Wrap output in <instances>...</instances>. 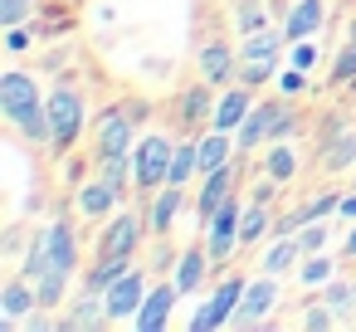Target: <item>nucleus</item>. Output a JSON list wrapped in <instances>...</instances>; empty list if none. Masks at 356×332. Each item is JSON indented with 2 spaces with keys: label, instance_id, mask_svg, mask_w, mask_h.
Masks as SVG:
<instances>
[{
  "label": "nucleus",
  "instance_id": "79ce46f5",
  "mask_svg": "<svg viewBox=\"0 0 356 332\" xmlns=\"http://www.w3.org/2000/svg\"><path fill=\"white\" fill-rule=\"evenodd\" d=\"M346 259H356V230H346Z\"/></svg>",
  "mask_w": 356,
  "mask_h": 332
},
{
  "label": "nucleus",
  "instance_id": "dca6fc26",
  "mask_svg": "<svg viewBox=\"0 0 356 332\" xmlns=\"http://www.w3.org/2000/svg\"><path fill=\"white\" fill-rule=\"evenodd\" d=\"M249 108H254V88L234 84V88H225V93H220V103H215V118H210V127H220V132H239V122L249 118Z\"/></svg>",
  "mask_w": 356,
  "mask_h": 332
},
{
  "label": "nucleus",
  "instance_id": "423d86ee",
  "mask_svg": "<svg viewBox=\"0 0 356 332\" xmlns=\"http://www.w3.org/2000/svg\"><path fill=\"white\" fill-rule=\"evenodd\" d=\"M44 98H40V84L25 74V69H10L6 79H0V118H6L10 127L30 113V108H40Z\"/></svg>",
  "mask_w": 356,
  "mask_h": 332
},
{
  "label": "nucleus",
  "instance_id": "412c9836",
  "mask_svg": "<svg viewBox=\"0 0 356 332\" xmlns=\"http://www.w3.org/2000/svg\"><path fill=\"white\" fill-rule=\"evenodd\" d=\"M268 118H273V98L249 108V118H244V122H239V132H234V147H239V157H244V152H254L259 142H268Z\"/></svg>",
  "mask_w": 356,
  "mask_h": 332
},
{
  "label": "nucleus",
  "instance_id": "473e14b6",
  "mask_svg": "<svg viewBox=\"0 0 356 332\" xmlns=\"http://www.w3.org/2000/svg\"><path fill=\"white\" fill-rule=\"evenodd\" d=\"M322 303H332V313L341 317V313L356 303V283H346V278H332V283L322 288Z\"/></svg>",
  "mask_w": 356,
  "mask_h": 332
},
{
  "label": "nucleus",
  "instance_id": "6e6552de",
  "mask_svg": "<svg viewBox=\"0 0 356 332\" xmlns=\"http://www.w3.org/2000/svg\"><path fill=\"white\" fill-rule=\"evenodd\" d=\"M176 298H181V288H176V278H161L156 288H147V298H142V308H137V332H161L166 322H171V308H176Z\"/></svg>",
  "mask_w": 356,
  "mask_h": 332
},
{
  "label": "nucleus",
  "instance_id": "f257e3e1",
  "mask_svg": "<svg viewBox=\"0 0 356 332\" xmlns=\"http://www.w3.org/2000/svg\"><path fill=\"white\" fill-rule=\"evenodd\" d=\"M74 269H79L74 225H69V220H54V225L30 244V259H25V278L35 283L40 308H59V303H64V288H69Z\"/></svg>",
  "mask_w": 356,
  "mask_h": 332
},
{
  "label": "nucleus",
  "instance_id": "a878e982",
  "mask_svg": "<svg viewBox=\"0 0 356 332\" xmlns=\"http://www.w3.org/2000/svg\"><path fill=\"white\" fill-rule=\"evenodd\" d=\"M268 230H273V220H268V205L249 200V205H244V220H239V239H244V244H259Z\"/></svg>",
  "mask_w": 356,
  "mask_h": 332
},
{
  "label": "nucleus",
  "instance_id": "c756f323",
  "mask_svg": "<svg viewBox=\"0 0 356 332\" xmlns=\"http://www.w3.org/2000/svg\"><path fill=\"white\" fill-rule=\"evenodd\" d=\"M264 0H239L234 6V35H254V30H264Z\"/></svg>",
  "mask_w": 356,
  "mask_h": 332
},
{
  "label": "nucleus",
  "instance_id": "a19ab883",
  "mask_svg": "<svg viewBox=\"0 0 356 332\" xmlns=\"http://www.w3.org/2000/svg\"><path fill=\"white\" fill-rule=\"evenodd\" d=\"M337 215H341V220H356V196H341V205H337Z\"/></svg>",
  "mask_w": 356,
  "mask_h": 332
},
{
  "label": "nucleus",
  "instance_id": "4468645a",
  "mask_svg": "<svg viewBox=\"0 0 356 332\" xmlns=\"http://www.w3.org/2000/svg\"><path fill=\"white\" fill-rule=\"evenodd\" d=\"M322 20H327V0H293V10L283 15V35H288V45H298V40H317Z\"/></svg>",
  "mask_w": 356,
  "mask_h": 332
},
{
  "label": "nucleus",
  "instance_id": "0eeeda50",
  "mask_svg": "<svg viewBox=\"0 0 356 332\" xmlns=\"http://www.w3.org/2000/svg\"><path fill=\"white\" fill-rule=\"evenodd\" d=\"M234 181H239V157H234L229 166H220V171L200 176V196H195V220H200V225H210V220H215V210L234 196Z\"/></svg>",
  "mask_w": 356,
  "mask_h": 332
},
{
  "label": "nucleus",
  "instance_id": "72a5a7b5",
  "mask_svg": "<svg viewBox=\"0 0 356 332\" xmlns=\"http://www.w3.org/2000/svg\"><path fill=\"white\" fill-rule=\"evenodd\" d=\"M337 322H341V317L332 313V303H312V308L302 313V327H307V332H327V327H337Z\"/></svg>",
  "mask_w": 356,
  "mask_h": 332
},
{
  "label": "nucleus",
  "instance_id": "2f4dec72",
  "mask_svg": "<svg viewBox=\"0 0 356 332\" xmlns=\"http://www.w3.org/2000/svg\"><path fill=\"white\" fill-rule=\"evenodd\" d=\"M332 269H337L332 259H322V254H307V259H302V269H298V278H302L307 288H312V283H317V288H327V283H332Z\"/></svg>",
  "mask_w": 356,
  "mask_h": 332
},
{
  "label": "nucleus",
  "instance_id": "5701e85b",
  "mask_svg": "<svg viewBox=\"0 0 356 332\" xmlns=\"http://www.w3.org/2000/svg\"><path fill=\"white\" fill-rule=\"evenodd\" d=\"M322 166H327V171L356 166V132H351V127H332V137H327V147H322Z\"/></svg>",
  "mask_w": 356,
  "mask_h": 332
},
{
  "label": "nucleus",
  "instance_id": "e433bc0d",
  "mask_svg": "<svg viewBox=\"0 0 356 332\" xmlns=\"http://www.w3.org/2000/svg\"><path fill=\"white\" fill-rule=\"evenodd\" d=\"M302 88H307V69H298V64H293V69H283V74H278V93H288V98H293V93H302Z\"/></svg>",
  "mask_w": 356,
  "mask_h": 332
},
{
  "label": "nucleus",
  "instance_id": "f8f14e48",
  "mask_svg": "<svg viewBox=\"0 0 356 332\" xmlns=\"http://www.w3.org/2000/svg\"><path fill=\"white\" fill-rule=\"evenodd\" d=\"M195 69H200V79H205V84H215V88H229V79L239 74V59H234V49H229V45L210 40V45H200V54H195Z\"/></svg>",
  "mask_w": 356,
  "mask_h": 332
},
{
  "label": "nucleus",
  "instance_id": "4c0bfd02",
  "mask_svg": "<svg viewBox=\"0 0 356 332\" xmlns=\"http://www.w3.org/2000/svg\"><path fill=\"white\" fill-rule=\"evenodd\" d=\"M293 49V64L298 69H312L317 64V40H298V45H288Z\"/></svg>",
  "mask_w": 356,
  "mask_h": 332
},
{
  "label": "nucleus",
  "instance_id": "37998d69",
  "mask_svg": "<svg viewBox=\"0 0 356 332\" xmlns=\"http://www.w3.org/2000/svg\"><path fill=\"white\" fill-rule=\"evenodd\" d=\"M346 40H356V20H351V30H346Z\"/></svg>",
  "mask_w": 356,
  "mask_h": 332
},
{
  "label": "nucleus",
  "instance_id": "f3484780",
  "mask_svg": "<svg viewBox=\"0 0 356 332\" xmlns=\"http://www.w3.org/2000/svg\"><path fill=\"white\" fill-rule=\"evenodd\" d=\"M210 88H215V84L200 79L195 88L181 93V103H176V122H181L186 132H195V122H210V118H215V103H220V98H210Z\"/></svg>",
  "mask_w": 356,
  "mask_h": 332
},
{
  "label": "nucleus",
  "instance_id": "6ab92c4d",
  "mask_svg": "<svg viewBox=\"0 0 356 332\" xmlns=\"http://www.w3.org/2000/svg\"><path fill=\"white\" fill-rule=\"evenodd\" d=\"M118 200H122V191L113 186V181H88L83 191H79V215H88V220H108L113 210H118Z\"/></svg>",
  "mask_w": 356,
  "mask_h": 332
},
{
  "label": "nucleus",
  "instance_id": "ea45409f",
  "mask_svg": "<svg viewBox=\"0 0 356 332\" xmlns=\"http://www.w3.org/2000/svg\"><path fill=\"white\" fill-rule=\"evenodd\" d=\"M278 186H283V181H273V176H264V181H259V186L249 191V200H259V205H268V200L278 196Z\"/></svg>",
  "mask_w": 356,
  "mask_h": 332
},
{
  "label": "nucleus",
  "instance_id": "39448f33",
  "mask_svg": "<svg viewBox=\"0 0 356 332\" xmlns=\"http://www.w3.org/2000/svg\"><path fill=\"white\" fill-rule=\"evenodd\" d=\"M273 308H278V278L273 274H259L249 288H244V303L234 308V327H264L268 317H273Z\"/></svg>",
  "mask_w": 356,
  "mask_h": 332
},
{
  "label": "nucleus",
  "instance_id": "aec40b11",
  "mask_svg": "<svg viewBox=\"0 0 356 332\" xmlns=\"http://www.w3.org/2000/svg\"><path fill=\"white\" fill-rule=\"evenodd\" d=\"M307 254H302V244H298V235H278L273 244H268V254H264V274H273V278H283V274H293L298 264H302Z\"/></svg>",
  "mask_w": 356,
  "mask_h": 332
},
{
  "label": "nucleus",
  "instance_id": "7c9ffc66",
  "mask_svg": "<svg viewBox=\"0 0 356 332\" xmlns=\"http://www.w3.org/2000/svg\"><path fill=\"white\" fill-rule=\"evenodd\" d=\"M239 244H244V239H239V230H205V249H210V259H215V264H225Z\"/></svg>",
  "mask_w": 356,
  "mask_h": 332
},
{
  "label": "nucleus",
  "instance_id": "58836bf2",
  "mask_svg": "<svg viewBox=\"0 0 356 332\" xmlns=\"http://www.w3.org/2000/svg\"><path fill=\"white\" fill-rule=\"evenodd\" d=\"M6 49H10V54H25V49H30V30H25V25H10V30H6Z\"/></svg>",
  "mask_w": 356,
  "mask_h": 332
},
{
  "label": "nucleus",
  "instance_id": "bb28decb",
  "mask_svg": "<svg viewBox=\"0 0 356 332\" xmlns=\"http://www.w3.org/2000/svg\"><path fill=\"white\" fill-rule=\"evenodd\" d=\"M298 132V113H293V103H288V93L283 98H273V118H268V142H288Z\"/></svg>",
  "mask_w": 356,
  "mask_h": 332
},
{
  "label": "nucleus",
  "instance_id": "2eb2a0df",
  "mask_svg": "<svg viewBox=\"0 0 356 332\" xmlns=\"http://www.w3.org/2000/svg\"><path fill=\"white\" fill-rule=\"evenodd\" d=\"M108 322H113V317H108V298L88 288V293L74 303V313L59 317L54 327H59V332H93V327H108Z\"/></svg>",
  "mask_w": 356,
  "mask_h": 332
},
{
  "label": "nucleus",
  "instance_id": "ddd939ff",
  "mask_svg": "<svg viewBox=\"0 0 356 332\" xmlns=\"http://www.w3.org/2000/svg\"><path fill=\"white\" fill-rule=\"evenodd\" d=\"M181 205H186V186H176V181H166L161 191H152V210H147V230L161 239V235H171V225H176V215H181Z\"/></svg>",
  "mask_w": 356,
  "mask_h": 332
},
{
  "label": "nucleus",
  "instance_id": "cd10ccee",
  "mask_svg": "<svg viewBox=\"0 0 356 332\" xmlns=\"http://www.w3.org/2000/svg\"><path fill=\"white\" fill-rule=\"evenodd\" d=\"M278 74V59H239V74H234V84H244V88H259V84H268Z\"/></svg>",
  "mask_w": 356,
  "mask_h": 332
},
{
  "label": "nucleus",
  "instance_id": "c9c22d12",
  "mask_svg": "<svg viewBox=\"0 0 356 332\" xmlns=\"http://www.w3.org/2000/svg\"><path fill=\"white\" fill-rule=\"evenodd\" d=\"M298 244H302V254H317V249L327 244V225H322V220H307L302 235H298Z\"/></svg>",
  "mask_w": 356,
  "mask_h": 332
},
{
  "label": "nucleus",
  "instance_id": "9d476101",
  "mask_svg": "<svg viewBox=\"0 0 356 332\" xmlns=\"http://www.w3.org/2000/svg\"><path fill=\"white\" fill-rule=\"evenodd\" d=\"M142 113H127V108H108L98 118V157H118V152H132V122Z\"/></svg>",
  "mask_w": 356,
  "mask_h": 332
},
{
  "label": "nucleus",
  "instance_id": "c85d7f7f",
  "mask_svg": "<svg viewBox=\"0 0 356 332\" xmlns=\"http://www.w3.org/2000/svg\"><path fill=\"white\" fill-rule=\"evenodd\" d=\"M332 88H346V84H356V40H346L341 45V54L332 59Z\"/></svg>",
  "mask_w": 356,
  "mask_h": 332
},
{
  "label": "nucleus",
  "instance_id": "b1692460",
  "mask_svg": "<svg viewBox=\"0 0 356 332\" xmlns=\"http://www.w3.org/2000/svg\"><path fill=\"white\" fill-rule=\"evenodd\" d=\"M127 269H132V259H122V254H98V264L88 269V288H93V293H108Z\"/></svg>",
  "mask_w": 356,
  "mask_h": 332
},
{
  "label": "nucleus",
  "instance_id": "a211bd4d",
  "mask_svg": "<svg viewBox=\"0 0 356 332\" xmlns=\"http://www.w3.org/2000/svg\"><path fill=\"white\" fill-rule=\"evenodd\" d=\"M35 308H40V293H35V283L25 274L0 288V317H6V322H25Z\"/></svg>",
  "mask_w": 356,
  "mask_h": 332
},
{
  "label": "nucleus",
  "instance_id": "393cba45",
  "mask_svg": "<svg viewBox=\"0 0 356 332\" xmlns=\"http://www.w3.org/2000/svg\"><path fill=\"white\" fill-rule=\"evenodd\" d=\"M264 176H273V181H283V186L298 176V157H293L288 142H273V147L264 152Z\"/></svg>",
  "mask_w": 356,
  "mask_h": 332
},
{
  "label": "nucleus",
  "instance_id": "9b49d317",
  "mask_svg": "<svg viewBox=\"0 0 356 332\" xmlns=\"http://www.w3.org/2000/svg\"><path fill=\"white\" fill-rule=\"evenodd\" d=\"M103 298H108V317H113V322H118V317H137V308H142V298H147V274H142V269H127Z\"/></svg>",
  "mask_w": 356,
  "mask_h": 332
},
{
  "label": "nucleus",
  "instance_id": "4be33fe9",
  "mask_svg": "<svg viewBox=\"0 0 356 332\" xmlns=\"http://www.w3.org/2000/svg\"><path fill=\"white\" fill-rule=\"evenodd\" d=\"M210 264H215V259H210V249H186V254L176 259V274H171V278H176V288H181V293H195V288L210 278Z\"/></svg>",
  "mask_w": 356,
  "mask_h": 332
},
{
  "label": "nucleus",
  "instance_id": "f704fd0d",
  "mask_svg": "<svg viewBox=\"0 0 356 332\" xmlns=\"http://www.w3.org/2000/svg\"><path fill=\"white\" fill-rule=\"evenodd\" d=\"M30 10H35V0H0V25H25L30 20Z\"/></svg>",
  "mask_w": 356,
  "mask_h": 332
},
{
  "label": "nucleus",
  "instance_id": "f03ea898",
  "mask_svg": "<svg viewBox=\"0 0 356 332\" xmlns=\"http://www.w3.org/2000/svg\"><path fill=\"white\" fill-rule=\"evenodd\" d=\"M49 103V122H54V142L49 147H74L79 142V132H83V118H88V103H83V93L64 79V84H54V93L44 98Z\"/></svg>",
  "mask_w": 356,
  "mask_h": 332
},
{
  "label": "nucleus",
  "instance_id": "7ed1b4c3",
  "mask_svg": "<svg viewBox=\"0 0 356 332\" xmlns=\"http://www.w3.org/2000/svg\"><path fill=\"white\" fill-rule=\"evenodd\" d=\"M132 161H137V191H161V186L171 181L176 142L161 137V132H147V137L132 147Z\"/></svg>",
  "mask_w": 356,
  "mask_h": 332
},
{
  "label": "nucleus",
  "instance_id": "20e7f679",
  "mask_svg": "<svg viewBox=\"0 0 356 332\" xmlns=\"http://www.w3.org/2000/svg\"><path fill=\"white\" fill-rule=\"evenodd\" d=\"M244 288H249V283H244L239 274H234V278H220V288L210 293V303L191 317V332H215V327H225V322L234 317V308L244 303Z\"/></svg>",
  "mask_w": 356,
  "mask_h": 332
},
{
  "label": "nucleus",
  "instance_id": "1a4fd4ad",
  "mask_svg": "<svg viewBox=\"0 0 356 332\" xmlns=\"http://www.w3.org/2000/svg\"><path fill=\"white\" fill-rule=\"evenodd\" d=\"M142 215H132V210H122L118 220H108L103 225V235H98V254H122V259H132L137 254V244H142Z\"/></svg>",
  "mask_w": 356,
  "mask_h": 332
}]
</instances>
